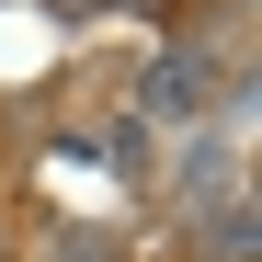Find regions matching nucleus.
Masks as SVG:
<instances>
[{
  "label": "nucleus",
  "instance_id": "obj_1",
  "mask_svg": "<svg viewBox=\"0 0 262 262\" xmlns=\"http://www.w3.org/2000/svg\"><path fill=\"white\" fill-rule=\"evenodd\" d=\"M137 114H148V125H194V114H205V69H194V57H160L148 92H137Z\"/></svg>",
  "mask_w": 262,
  "mask_h": 262
}]
</instances>
